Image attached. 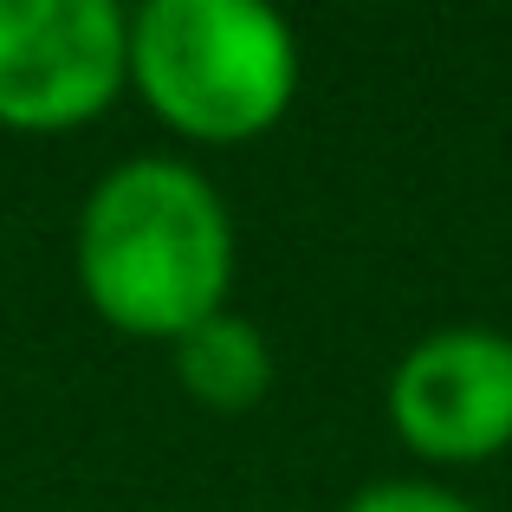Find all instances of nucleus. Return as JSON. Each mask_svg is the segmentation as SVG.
Wrapping results in <instances>:
<instances>
[{
	"mask_svg": "<svg viewBox=\"0 0 512 512\" xmlns=\"http://www.w3.org/2000/svg\"><path fill=\"white\" fill-rule=\"evenodd\" d=\"M234 214L221 188L182 156H130L78 208L72 273L111 331L175 344L234 292Z\"/></svg>",
	"mask_w": 512,
	"mask_h": 512,
	"instance_id": "1",
	"label": "nucleus"
},
{
	"mask_svg": "<svg viewBox=\"0 0 512 512\" xmlns=\"http://www.w3.org/2000/svg\"><path fill=\"white\" fill-rule=\"evenodd\" d=\"M130 91L182 143H253L299 98V33L260 0H143Z\"/></svg>",
	"mask_w": 512,
	"mask_h": 512,
	"instance_id": "2",
	"label": "nucleus"
},
{
	"mask_svg": "<svg viewBox=\"0 0 512 512\" xmlns=\"http://www.w3.org/2000/svg\"><path fill=\"white\" fill-rule=\"evenodd\" d=\"M130 91V13L117 0H0V130L65 137Z\"/></svg>",
	"mask_w": 512,
	"mask_h": 512,
	"instance_id": "3",
	"label": "nucleus"
},
{
	"mask_svg": "<svg viewBox=\"0 0 512 512\" xmlns=\"http://www.w3.org/2000/svg\"><path fill=\"white\" fill-rule=\"evenodd\" d=\"M389 428L415 461L480 467L512 448V338L448 325L402 350L389 370Z\"/></svg>",
	"mask_w": 512,
	"mask_h": 512,
	"instance_id": "4",
	"label": "nucleus"
},
{
	"mask_svg": "<svg viewBox=\"0 0 512 512\" xmlns=\"http://www.w3.org/2000/svg\"><path fill=\"white\" fill-rule=\"evenodd\" d=\"M175 357V383L195 409L208 415H253L273 396V344L253 318L240 312H214L208 325H195L188 338L169 344Z\"/></svg>",
	"mask_w": 512,
	"mask_h": 512,
	"instance_id": "5",
	"label": "nucleus"
},
{
	"mask_svg": "<svg viewBox=\"0 0 512 512\" xmlns=\"http://www.w3.org/2000/svg\"><path fill=\"white\" fill-rule=\"evenodd\" d=\"M344 512H480V506L461 500L454 487H435V480H376Z\"/></svg>",
	"mask_w": 512,
	"mask_h": 512,
	"instance_id": "6",
	"label": "nucleus"
}]
</instances>
